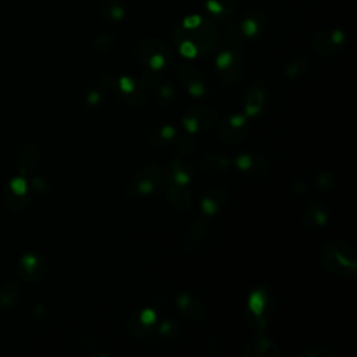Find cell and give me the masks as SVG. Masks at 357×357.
<instances>
[{
    "label": "cell",
    "mask_w": 357,
    "mask_h": 357,
    "mask_svg": "<svg viewBox=\"0 0 357 357\" xmlns=\"http://www.w3.org/2000/svg\"><path fill=\"white\" fill-rule=\"evenodd\" d=\"M204 1L208 11L218 18L229 17L234 11L236 3H237V0H204Z\"/></svg>",
    "instance_id": "cell-24"
},
{
    "label": "cell",
    "mask_w": 357,
    "mask_h": 357,
    "mask_svg": "<svg viewBox=\"0 0 357 357\" xmlns=\"http://www.w3.org/2000/svg\"><path fill=\"white\" fill-rule=\"evenodd\" d=\"M132 180H146V181L152 183L156 190H162L167 183V174H166V170L160 165L149 162V163L139 166L135 170Z\"/></svg>",
    "instance_id": "cell-17"
},
{
    "label": "cell",
    "mask_w": 357,
    "mask_h": 357,
    "mask_svg": "<svg viewBox=\"0 0 357 357\" xmlns=\"http://www.w3.org/2000/svg\"><path fill=\"white\" fill-rule=\"evenodd\" d=\"M245 114H236L223 119L216 128V137L220 142L227 145L240 144L247 135V124Z\"/></svg>",
    "instance_id": "cell-8"
},
{
    "label": "cell",
    "mask_w": 357,
    "mask_h": 357,
    "mask_svg": "<svg viewBox=\"0 0 357 357\" xmlns=\"http://www.w3.org/2000/svg\"><path fill=\"white\" fill-rule=\"evenodd\" d=\"M219 112L213 106H195L191 107L185 116L183 117L184 127L187 132H198V131H208L218 123Z\"/></svg>",
    "instance_id": "cell-7"
},
{
    "label": "cell",
    "mask_w": 357,
    "mask_h": 357,
    "mask_svg": "<svg viewBox=\"0 0 357 357\" xmlns=\"http://www.w3.org/2000/svg\"><path fill=\"white\" fill-rule=\"evenodd\" d=\"M167 202L177 211H187L191 206L192 197L188 188L184 184H177L169 181V188H167Z\"/></svg>",
    "instance_id": "cell-19"
},
{
    "label": "cell",
    "mask_w": 357,
    "mask_h": 357,
    "mask_svg": "<svg viewBox=\"0 0 357 357\" xmlns=\"http://www.w3.org/2000/svg\"><path fill=\"white\" fill-rule=\"evenodd\" d=\"M18 293V286L15 283H6L0 289V304L1 305H10L14 303Z\"/></svg>",
    "instance_id": "cell-32"
},
{
    "label": "cell",
    "mask_w": 357,
    "mask_h": 357,
    "mask_svg": "<svg viewBox=\"0 0 357 357\" xmlns=\"http://www.w3.org/2000/svg\"><path fill=\"white\" fill-rule=\"evenodd\" d=\"M208 220L204 216L194 219L185 229L181 238V251L185 255H192L202 247L208 234Z\"/></svg>",
    "instance_id": "cell-9"
},
{
    "label": "cell",
    "mask_w": 357,
    "mask_h": 357,
    "mask_svg": "<svg viewBox=\"0 0 357 357\" xmlns=\"http://www.w3.org/2000/svg\"><path fill=\"white\" fill-rule=\"evenodd\" d=\"M321 268L340 279H354L357 275V254L344 240H331L322 244L318 254Z\"/></svg>",
    "instance_id": "cell-2"
},
{
    "label": "cell",
    "mask_w": 357,
    "mask_h": 357,
    "mask_svg": "<svg viewBox=\"0 0 357 357\" xmlns=\"http://www.w3.org/2000/svg\"><path fill=\"white\" fill-rule=\"evenodd\" d=\"M138 315H139L141 321L145 322V324H153L156 321V315H155V312L152 310H144Z\"/></svg>",
    "instance_id": "cell-38"
},
{
    "label": "cell",
    "mask_w": 357,
    "mask_h": 357,
    "mask_svg": "<svg viewBox=\"0 0 357 357\" xmlns=\"http://www.w3.org/2000/svg\"><path fill=\"white\" fill-rule=\"evenodd\" d=\"M134 54L142 63L152 70H159L172 60V49L159 38L141 39L134 45Z\"/></svg>",
    "instance_id": "cell-4"
},
{
    "label": "cell",
    "mask_w": 357,
    "mask_h": 357,
    "mask_svg": "<svg viewBox=\"0 0 357 357\" xmlns=\"http://www.w3.org/2000/svg\"><path fill=\"white\" fill-rule=\"evenodd\" d=\"M10 190L15 194H25V190H26V183L22 177H18V178H14L11 183H10Z\"/></svg>",
    "instance_id": "cell-35"
},
{
    "label": "cell",
    "mask_w": 357,
    "mask_h": 357,
    "mask_svg": "<svg viewBox=\"0 0 357 357\" xmlns=\"http://www.w3.org/2000/svg\"><path fill=\"white\" fill-rule=\"evenodd\" d=\"M315 184L321 191H331L335 187V176L328 170H321L315 177Z\"/></svg>",
    "instance_id": "cell-31"
},
{
    "label": "cell",
    "mask_w": 357,
    "mask_h": 357,
    "mask_svg": "<svg viewBox=\"0 0 357 357\" xmlns=\"http://www.w3.org/2000/svg\"><path fill=\"white\" fill-rule=\"evenodd\" d=\"M178 82L181 84L183 88H185L191 95L199 96L205 92V85L202 81V75L199 70L188 63H181L178 64L176 70Z\"/></svg>",
    "instance_id": "cell-12"
},
{
    "label": "cell",
    "mask_w": 357,
    "mask_h": 357,
    "mask_svg": "<svg viewBox=\"0 0 357 357\" xmlns=\"http://www.w3.org/2000/svg\"><path fill=\"white\" fill-rule=\"evenodd\" d=\"M192 174V166L185 159H174L169 181L177 183V184H187L191 180Z\"/></svg>",
    "instance_id": "cell-23"
},
{
    "label": "cell",
    "mask_w": 357,
    "mask_h": 357,
    "mask_svg": "<svg viewBox=\"0 0 357 357\" xmlns=\"http://www.w3.org/2000/svg\"><path fill=\"white\" fill-rule=\"evenodd\" d=\"M197 146V139L195 135L192 132H187L185 135H183L177 144V152L185 158L188 155H191L195 151Z\"/></svg>",
    "instance_id": "cell-30"
},
{
    "label": "cell",
    "mask_w": 357,
    "mask_h": 357,
    "mask_svg": "<svg viewBox=\"0 0 357 357\" xmlns=\"http://www.w3.org/2000/svg\"><path fill=\"white\" fill-rule=\"evenodd\" d=\"M237 25L243 38H255L264 29L265 14L258 8H251L247 13H244L243 18Z\"/></svg>",
    "instance_id": "cell-15"
},
{
    "label": "cell",
    "mask_w": 357,
    "mask_h": 357,
    "mask_svg": "<svg viewBox=\"0 0 357 357\" xmlns=\"http://www.w3.org/2000/svg\"><path fill=\"white\" fill-rule=\"evenodd\" d=\"M251 163V155H240L237 159H236V165L238 169L241 170H247L248 166Z\"/></svg>",
    "instance_id": "cell-37"
},
{
    "label": "cell",
    "mask_w": 357,
    "mask_h": 357,
    "mask_svg": "<svg viewBox=\"0 0 357 357\" xmlns=\"http://www.w3.org/2000/svg\"><path fill=\"white\" fill-rule=\"evenodd\" d=\"M243 354L245 357H280L283 353L276 342L259 331L245 342Z\"/></svg>",
    "instance_id": "cell-10"
},
{
    "label": "cell",
    "mask_w": 357,
    "mask_h": 357,
    "mask_svg": "<svg viewBox=\"0 0 357 357\" xmlns=\"http://www.w3.org/2000/svg\"><path fill=\"white\" fill-rule=\"evenodd\" d=\"M100 100V93L98 92V91H92L89 95H88V98H86V102L89 103V105H95V103H98Z\"/></svg>",
    "instance_id": "cell-40"
},
{
    "label": "cell",
    "mask_w": 357,
    "mask_h": 357,
    "mask_svg": "<svg viewBox=\"0 0 357 357\" xmlns=\"http://www.w3.org/2000/svg\"><path fill=\"white\" fill-rule=\"evenodd\" d=\"M291 188H293L294 192H298V194H304V192H305V185H304V183H301V181H294V183L291 184Z\"/></svg>",
    "instance_id": "cell-41"
},
{
    "label": "cell",
    "mask_w": 357,
    "mask_h": 357,
    "mask_svg": "<svg viewBox=\"0 0 357 357\" xmlns=\"http://www.w3.org/2000/svg\"><path fill=\"white\" fill-rule=\"evenodd\" d=\"M252 177L255 178H265L269 173V163L266 160V158L261 153H255L251 156V163L247 169Z\"/></svg>",
    "instance_id": "cell-27"
},
{
    "label": "cell",
    "mask_w": 357,
    "mask_h": 357,
    "mask_svg": "<svg viewBox=\"0 0 357 357\" xmlns=\"http://www.w3.org/2000/svg\"><path fill=\"white\" fill-rule=\"evenodd\" d=\"M329 212L328 208L321 201H314L307 205L300 216L301 225L308 230H317L328 223Z\"/></svg>",
    "instance_id": "cell-14"
},
{
    "label": "cell",
    "mask_w": 357,
    "mask_h": 357,
    "mask_svg": "<svg viewBox=\"0 0 357 357\" xmlns=\"http://www.w3.org/2000/svg\"><path fill=\"white\" fill-rule=\"evenodd\" d=\"M275 312L276 301L269 287L264 284L254 287L248 294L245 307V321L248 328L255 332L264 331L275 318Z\"/></svg>",
    "instance_id": "cell-3"
},
{
    "label": "cell",
    "mask_w": 357,
    "mask_h": 357,
    "mask_svg": "<svg viewBox=\"0 0 357 357\" xmlns=\"http://www.w3.org/2000/svg\"><path fill=\"white\" fill-rule=\"evenodd\" d=\"M240 47L223 46V50L216 57V75L225 86L237 84L244 73V59Z\"/></svg>",
    "instance_id": "cell-5"
},
{
    "label": "cell",
    "mask_w": 357,
    "mask_h": 357,
    "mask_svg": "<svg viewBox=\"0 0 357 357\" xmlns=\"http://www.w3.org/2000/svg\"><path fill=\"white\" fill-rule=\"evenodd\" d=\"M346 42V33L342 29L322 28L318 29L310 39L312 52L318 56H331L336 53Z\"/></svg>",
    "instance_id": "cell-6"
},
{
    "label": "cell",
    "mask_w": 357,
    "mask_h": 357,
    "mask_svg": "<svg viewBox=\"0 0 357 357\" xmlns=\"http://www.w3.org/2000/svg\"><path fill=\"white\" fill-rule=\"evenodd\" d=\"M40 159V149L38 144L28 142L21 146L18 156H17V169L21 174L32 173Z\"/></svg>",
    "instance_id": "cell-16"
},
{
    "label": "cell",
    "mask_w": 357,
    "mask_h": 357,
    "mask_svg": "<svg viewBox=\"0 0 357 357\" xmlns=\"http://www.w3.org/2000/svg\"><path fill=\"white\" fill-rule=\"evenodd\" d=\"M79 342H81V344L84 346V347H86L93 356H95V350H98L99 349V346H98V340L92 336V335H89V333H82V335H79Z\"/></svg>",
    "instance_id": "cell-33"
},
{
    "label": "cell",
    "mask_w": 357,
    "mask_h": 357,
    "mask_svg": "<svg viewBox=\"0 0 357 357\" xmlns=\"http://www.w3.org/2000/svg\"><path fill=\"white\" fill-rule=\"evenodd\" d=\"M266 96H268L266 85L259 79L252 81L247 89L245 98H244L245 116L252 117V116L259 114L262 112V109L265 107Z\"/></svg>",
    "instance_id": "cell-11"
},
{
    "label": "cell",
    "mask_w": 357,
    "mask_h": 357,
    "mask_svg": "<svg viewBox=\"0 0 357 357\" xmlns=\"http://www.w3.org/2000/svg\"><path fill=\"white\" fill-rule=\"evenodd\" d=\"M297 357H339V354L331 346L312 344L301 349L297 353Z\"/></svg>",
    "instance_id": "cell-28"
},
{
    "label": "cell",
    "mask_w": 357,
    "mask_h": 357,
    "mask_svg": "<svg viewBox=\"0 0 357 357\" xmlns=\"http://www.w3.org/2000/svg\"><path fill=\"white\" fill-rule=\"evenodd\" d=\"M45 271L43 261L33 254H28L21 258L20 262V275L26 280H38Z\"/></svg>",
    "instance_id": "cell-22"
},
{
    "label": "cell",
    "mask_w": 357,
    "mask_h": 357,
    "mask_svg": "<svg viewBox=\"0 0 357 357\" xmlns=\"http://www.w3.org/2000/svg\"><path fill=\"white\" fill-rule=\"evenodd\" d=\"M198 167L206 173V174H212V176H219L222 173H225L226 170H229L230 167V162L229 159L218 152H205L199 160H198Z\"/></svg>",
    "instance_id": "cell-18"
},
{
    "label": "cell",
    "mask_w": 357,
    "mask_h": 357,
    "mask_svg": "<svg viewBox=\"0 0 357 357\" xmlns=\"http://www.w3.org/2000/svg\"><path fill=\"white\" fill-rule=\"evenodd\" d=\"M218 38L219 33L213 21L199 15L185 17L173 31V40L185 57L206 56L216 47Z\"/></svg>",
    "instance_id": "cell-1"
},
{
    "label": "cell",
    "mask_w": 357,
    "mask_h": 357,
    "mask_svg": "<svg viewBox=\"0 0 357 357\" xmlns=\"http://www.w3.org/2000/svg\"><path fill=\"white\" fill-rule=\"evenodd\" d=\"M112 43H113V40H112V38L107 36V35H100V36H98V38L95 39V47H96V50H99V52H106V50H109V49L112 47Z\"/></svg>",
    "instance_id": "cell-34"
},
{
    "label": "cell",
    "mask_w": 357,
    "mask_h": 357,
    "mask_svg": "<svg viewBox=\"0 0 357 357\" xmlns=\"http://www.w3.org/2000/svg\"><path fill=\"white\" fill-rule=\"evenodd\" d=\"M99 11L106 24H117L126 15V0H102Z\"/></svg>",
    "instance_id": "cell-21"
},
{
    "label": "cell",
    "mask_w": 357,
    "mask_h": 357,
    "mask_svg": "<svg viewBox=\"0 0 357 357\" xmlns=\"http://www.w3.org/2000/svg\"><path fill=\"white\" fill-rule=\"evenodd\" d=\"M310 67V60L305 56H298L296 59H293L284 68V75L289 79H296L300 78L301 75H304V73L308 70Z\"/></svg>",
    "instance_id": "cell-26"
},
{
    "label": "cell",
    "mask_w": 357,
    "mask_h": 357,
    "mask_svg": "<svg viewBox=\"0 0 357 357\" xmlns=\"http://www.w3.org/2000/svg\"><path fill=\"white\" fill-rule=\"evenodd\" d=\"M119 86H120V92H121V93H123V92H130L131 89H134L135 82H134L131 78H128V77H123V78L119 81Z\"/></svg>",
    "instance_id": "cell-36"
},
{
    "label": "cell",
    "mask_w": 357,
    "mask_h": 357,
    "mask_svg": "<svg viewBox=\"0 0 357 357\" xmlns=\"http://www.w3.org/2000/svg\"><path fill=\"white\" fill-rule=\"evenodd\" d=\"M121 98L130 106L141 107V106H144L146 103V91L141 85L139 86H134V89H131L130 92H123Z\"/></svg>",
    "instance_id": "cell-29"
},
{
    "label": "cell",
    "mask_w": 357,
    "mask_h": 357,
    "mask_svg": "<svg viewBox=\"0 0 357 357\" xmlns=\"http://www.w3.org/2000/svg\"><path fill=\"white\" fill-rule=\"evenodd\" d=\"M201 351H202V354L212 356V357H222L226 353L225 346L220 342V339L216 335H212V333H206L202 337Z\"/></svg>",
    "instance_id": "cell-25"
},
{
    "label": "cell",
    "mask_w": 357,
    "mask_h": 357,
    "mask_svg": "<svg viewBox=\"0 0 357 357\" xmlns=\"http://www.w3.org/2000/svg\"><path fill=\"white\" fill-rule=\"evenodd\" d=\"M227 197H229V190L226 187L223 185L213 187L204 195L201 201V208L205 212V215H213L223 206Z\"/></svg>",
    "instance_id": "cell-20"
},
{
    "label": "cell",
    "mask_w": 357,
    "mask_h": 357,
    "mask_svg": "<svg viewBox=\"0 0 357 357\" xmlns=\"http://www.w3.org/2000/svg\"><path fill=\"white\" fill-rule=\"evenodd\" d=\"M177 307L183 318L191 322H201L206 317V308L204 303L188 293H181L177 298Z\"/></svg>",
    "instance_id": "cell-13"
},
{
    "label": "cell",
    "mask_w": 357,
    "mask_h": 357,
    "mask_svg": "<svg viewBox=\"0 0 357 357\" xmlns=\"http://www.w3.org/2000/svg\"><path fill=\"white\" fill-rule=\"evenodd\" d=\"M174 134H176V131H174V128L172 126H163L160 128V131H159V137L162 139H170Z\"/></svg>",
    "instance_id": "cell-39"
}]
</instances>
